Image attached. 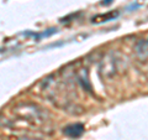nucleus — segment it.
<instances>
[{"label": "nucleus", "mask_w": 148, "mask_h": 140, "mask_svg": "<svg viewBox=\"0 0 148 140\" xmlns=\"http://www.w3.org/2000/svg\"><path fill=\"white\" fill-rule=\"evenodd\" d=\"M83 130H84V127H83L82 124H72V125H68V127L64 129V134L71 138H78L82 135Z\"/></svg>", "instance_id": "1"}]
</instances>
